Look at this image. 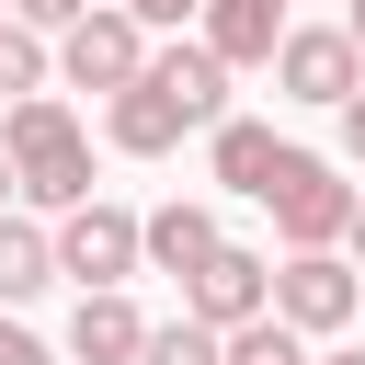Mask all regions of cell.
Masks as SVG:
<instances>
[{
	"mask_svg": "<svg viewBox=\"0 0 365 365\" xmlns=\"http://www.w3.org/2000/svg\"><path fill=\"white\" fill-rule=\"evenodd\" d=\"M331 114H342V160H354V171H365V80H354V91H342V103H331Z\"/></svg>",
	"mask_w": 365,
	"mask_h": 365,
	"instance_id": "cell-18",
	"label": "cell"
},
{
	"mask_svg": "<svg viewBox=\"0 0 365 365\" xmlns=\"http://www.w3.org/2000/svg\"><path fill=\"white\" fill-rule=\"evenodd\" d=\"M11 91H46V34L0 11V103H11Z\"/></svg>",
	"mask_w": 365,
	"mask_h": 365,
	"instance_id": "cell-17",
	"label": "cell"
},
{
	"mask_svg": "<svg viewBox=\"0 0 365 365\" xmlns=\"http://www.w3.org/2000/svg\"><path fill=\"white\" fill-rule=\"evenodd\" d=\"M262 285H274V262H262V251H240V240H217V251L182 274V308H194L205 331H228V319H251V308H262Z\"/></svg>",
	"mask_w": 365,
	"mask_h": 365,
	"instance_id": "cell-7",
	"label": "cell"
},
{
	"mask_svg": "<svg viewBox=\"0 0 365 365\" xmlns=\"http://www.w3.org/2000/svg\"><path fill=\"white\" fill-rule=\"evenodd\" d=\"M103 137H114L125 160H160V148L182 137V103H171V91H160V80L137 68L125 91H103Z\"/></svg>",
	"mask_w": 365,
	"mask_h": 365,
	"instance_id": "cell-9",
	"label": "cell"
},
{
	"mask_svg": "<svg viewBox=\"0 0 365 365\" xmlns=\"http://www.w3.org/2000/svg\"><path fill=\"white\" fill-rule=\"evenodd\" d=\"M262 68L285 80V103H319V114H331V103L365 80V57H354V34H342V23H285Z\"/></svg>",
	"mask_w": 365,
	"mask_h": 365,
	"instance_id": "cell-5",
	"label": "cell"
},
{
	"mask_svg": "<svg viewBox=\"0 0 365 365\" xmlns=\"http://www.w3.org/2000/svg\"><path fill=\"white\" fill-rule=\"evenodd\" d=\"M137 365H217V331L182 308V319H148L137 331Z\"/></svg>",
	"mask_w": 365,
	"mask_h": 365,
	"instance_id": "cell-16",
	"label": "cell"
},
{
	"mask_svg": "<svg viewBox=\"0 0 365 365\" xmlns=\"http://www.w3.org/2000/svg\"><path fill=\"white\" fill-rule=\"evenodd\" d=\"M137 297L125 285H80V308H68V354L80 365H137Z\"/></svg>",
	"mask_w": 365,
	"mask_h": 365,
	"instance_id": "cell-10",
	"label": "cell"
},
{
	"mask_svg": "<svg viewBox=\"0 0 365 365\" xmlns=\"http://www.w3.org/2000/svg\"><path fill=\"white\" fill-rule=\"evenodd\" d=\"M0 160H11V194L23 205H80L91 194V137L57 91H11L0 103Z\"/></svg>",
	"mask_w": 365,
	"mask_h": 365,
	"instance_id": "cell-1",
	"label": "cell"
},
{
	"mask_svg": "<svg viewBox=\"0 0 365 365\" xmlns=\"http://www.w3.org/2000/svg\"><path fill=\"white\" fill-rule=\"evenodd\" d=\"M0 365H46V342H34V331H11V319H0Z\"/></svg>",
	"mask_w": 365,
	"mask_h": 365,
	"instance_id": "cell-20",
	"label": "cell"
},
{
	"mask_svg": "<svg viewBox=\"0 0 365 365\" xmlns=\"http://www.w3.org/2000/svg\"><path fill=\"white\" fill-rule=\"evenodd\" d=\"M137 57H148V23H137L125 0H91L80 23H57V57H46V68H57L68 91H125Z\"/></svg>",
	"mask_w": 365,
	"mask_h": 365,
	"instance_id": "cell-3",
	"label": "cell"
},
{
	"mask_svg": "<svg viewBox=\"0 0 365 365\" xmlns=\"http://www.w3.org/2000/svg\"><path fill=\"white\" fill-rule=\"evenodd\" d=\"M194 23H205V46L228 68H262L274 34H285V0H194Z\"/></svg>",
	"mask_w": 365,
	"mask_h": 365,
	"instance_id": "cell-12",
	"label": "cell"
},
{
	"mask_svg": "<svg viewBox=\"0 0 365 365\" xmlns=\"http://www.w3.org/2000/svg\"><path fill=\"white\" fill-rule=\"evenodd\" d=\"M342 240H354V262H365V194H354V217H342Z\"/></svg>",
	"mask_w": 365,
	"mask_h": 365,
	"instance_id": "cell-22",
	"label": "cell"
},
{
	"mask_svg": "<svg viewBox=\"0 0 365 365\" xmlns=\"http://www.w3.org/2000/svg\"><path fill=\"white\" fill-rule=\"evenodd\" d=\"M125 11H137V0H125Z\"/></svg>",
	"mask_w": 365,
	"mask_h": 365,
	"instance_id": "cell-26",
	"label": "cell"
},
{
	"mask_svg": "<svg viewBox=\"0 0 365 365\" xmlns=\"http://www.w3.org/2000/svg\"><path fill=\"white\" fill-rule=\"evenodd\" d=\"M217 365H308V331H285L274 308H251V319L217 331Z\"/></svg>",
	"mask_w": 365,
	"mask_h": 365,
	"instance_id": "cell-15",
	"label": "cell"
},
{
	"mask_svg": "<svg viewBox=\"0 0 365 365\" xmlns=\"http://www.w3.org/2000/svg\"><path fill=\"white\" fill-rule=\"evenodd\" d=\"M274 148H285L274 125H251V114H217V148H205V160H217V182H228V194H251V182L274 171Z\"/></svg>",
	"mask_w": 365,
	"mask_h": 365,
	"instance_id": "cell-14",
	"label": "cell"
},
{
	"mask_svg": "<svg viewBox=\"0 0 365 365\" xmlns=\"http://www.w3.org/2000/svg\"><path fill=\"white\" fill-rule=\"evenodd\" d=\"M91 0H11V23H34V34H57V23H80Z\"/></svg>",
	"mask_w": 365,
	"mask_h": 365,
	"instance_id": "cell-19",
	"label": "cell"
},
{
	"mask_svg": "<svg viewBox=\"0 0 365 365\" xmlns=\"http://www.w3.org/2000/svg\"><path fill=\"white\" fill-rule=\"evenodd\" d=\"M46 285H57V251H46V228L0 205V308H23V297H46Z\"/></svg>",
	"mask_w": 365,
	"mask_h": 365,
	"instance_id": "cell-13",
	"label": "cell"
},
{
	"mask_svg": "<svg viewBox=\"0 0 365 365\" xmlns=\"http://www.w3.org/2000/svg\"><path fill=\"white\" fill-rule=\"evenodd\" d=\"M205 251H217V217H205V205H182V194H171L160 217H137V262H148V274H171V285H182Z\"/></svg>",
	"mask_w": 365,
	"mask_h": 365,
	"instance_id": "cell-11",
	"label": "cell"
},
{
	"mask_svg": "<svg viewBox=\"0 0 365 365\" xmlns=\"http://www.w3.org/2000/svg\"><path fill=\"white\" fill-rule=\"evenodd\" d=\"M46 251H57V274H80V285H125V274H137V217L103 205V194H80V205H57Z\"/></svg>",
	"mask_w": 365,
	"mask_h": 365,
	"instance_id": "cell-4",
	"label": "cell"
},
{
	"mask_svg": "<svg viewBox=\"0 0 365 365\" xmlns=\"http://www.w3.org/2000/svg\"><path fill=\"white\" fill-rule=\"evenodd\" d=\"M251 205H274L285 251H319V240H342V217H354V182H342L331 160H308V148H274V171L251 182Z\"/></svg>",
	"mask_w": 365,
	"mask_h": 365,
	"instance_id": "cell-2",
	"label": "cell"
},
{
	"mask_svg": "<svg viewBox=\"0 0 365 365\" xmlns=\"http://www.w3.org/2000/svg\"><path fill=\"white\" fill-rule=\"evenodd\" d=\"M182 11H194V0H137V23H182Z\"/></svg>",
	"mask_w": 365,
	"mask_h": 365,
	"instance_id": "cell-21",
	"label": "cell"
},
{
	"mask_svg": "<svg viewBox=\"0 0 365 365\" xmlns=\"http://www.w3.org/2000/svg\"><path fill=\"white\" fill-rule=\"evenodd\" d=\"M262 308H274L285 331H308V342H319V331H342V319H354V262H331V240H319V251H285V262H274V285H262Z\"/></svg>",
	"mask_w": 365,
	"mask_h": 365,
	"instance_id": "cell-6",
	"label": "cell"
},
{
	"mask_svg": "<svg viewBox=\"0 0 365 365\" xmlns=\"http://www.w3.org/2000/svg\"><path fill=\"white\" fill-rule=\"evenodd\" d=\"M342 34H354V57H365V0H354V23H342Z\"/></svg>",
	"mask_w": 365,
	"mask_h": 365,
	"instance_id": "cell-23",
	"label": "cell"
},
{
	"mask_svg": "<svg viewBox=\"0 0 365 365\" xmlns=\"http://www.w3.org/2000/svg\"><path fill=\"white\" fill-rule=\"evenodd\" d=\"M308 365H365V354H308Z\"/></svg>",
	"mask_w": 365,
	"mask_h": 365,
	"instance_id": "cell-24",
	"label": "cell"
},
{
	"mask_svg": "<svg viewBox=\"0 0 365 365\" xmlns=\"http://www.w3.org/2000/svg\"><path fill=\"white\" fill-rule=\"evenodd\" d=\"M0 205H11V160H0Z\"/></svg>",
	"mask_w": 365,
	"mask_h": 365,
	"instance_id": "cell-25",
	"label": "cell"
},
{
	"mask_svg": "<svg viewBox=\"0 0 365 365\" xmlns=\"http://www.w3.org/2000/svg\"><path fill=\"white\" fill-rule=\"evenodd\" d=\"M137 68L182 103V125H217V114H228V57H217V46H148Z\"/></svg>",
	"mask_w": 365,
	"mask_h": 365,
	"instance_id": "cell-8",
	"label": "cell"
}]
</instances>
